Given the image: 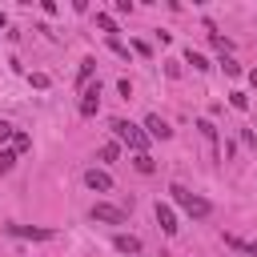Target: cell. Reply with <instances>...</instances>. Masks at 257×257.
<instances>
[{
  "mask_svg": "<svg viewBox=\"0 0 257 257\" xmlns=\"http://www.w3.org/2000/svg\"><path fill=\"white\" fill-rule=\"evenodd\" d=\"M108 48H112V52H116V56H128V48H124V44H120V40H116V36H112V40H108Z\"/></svg>",
  "mask_w": 257,
  "mask_h": 257,
  "instance_id": "obj_21",
  "label": "cell"
},
{
  "mask_svg": "<svg viewBox=\"0 0 257 257\" xmlns=\"http://www.w3.org/2000/svg\"><path fill=\"white\" fill-rule=\"evenodd\" d=\"M88 217L100 221V225H124V209H120V205H104V201H96V205L88 209Z\"/></svg>",
  "mask_w": 257,
  "mask_h": 257,
  "instance_id": "obj_3",
  "label": "cell"
},
{
  "mask_svg": "<svg viewBox=\"0 0 257 257\" xmlns=\"http://www.w3.org/2000/svg\"><path fill=\"white\" fill-rule=\"evenodd\" d=\"M12 137H16V128H12L8 120H0V141H12Z\"/></svg>",
  "mask_w": 257,
  "mask_h": 257,
  "instance_id": "obj_20",
  "label": "cell"
},
{
  "mask_svg": "<svg viewBox=\"0 0 257 257\" xmlns=\"http://www.w3.org/2000/svg\"><path fill=\"white\" fill-rule=\"evenodd\" d=\"M16 157H20L16 149H0V177H4V173H8L12 165H16Z\"/></svg>",
  "mask_w": 257,
  "mask_h": 257,
  "instance_id": "obj_13",
  "label": "cell"
},
{
  "mask_svg": "<svg viewBox=\"0 0 257 257\" xmlns=\"http://www.w3.org/2000/svg\"><path fill=\"white\" fill-rule=\"evenodd\" d=\"M116 157H120V145H116V141H108V145H100V161H104V165H112Z\"/></svg>",
  "mask_w": 257,
  "mask_h": 257,
  "instance_id": "obj_12",
  "label": "cell"
},
{
  "mask_svg": "<svg viewBox=\"0 0 257 257\" xmlns=\"http://www.w3.org/2000/svg\"><path fill=\"white\" fill-rule=\"evenodd\" d=\"M12 141H16V145H12L16 153H28V149H32V137H28V133H16Z\"/></svg>",
  "mask_w": 257,
  "mask_h": 257,
  "instance_id": "obj_17",
  "label": "cell"
},
{
  "mask_svg": "<svg viewBox=\"0 0 257 257\" xmlns=\"http://www.w3.org/2000/svg\"><path fill=\"white\" fill-rule=\"evenodd\" d=\"M8 237H24V241H52L56 233L52 229H40V225H4Z\"/></svg>",
  "mask_w": 257,
  "mask_h": 257,
  "instance_id": "obj_4",
  "label": "cell"
},
{
  "mask_svg": "<svg viewBox=\"0 0 257 257\" xmlns=\"http://www.w3.org/2000/svg\"><path fill=\"white\" fill-rule=\"evenodd\" d=\"M153 213H157V225H161V233H169V237H173V233L181 229V225H177V213H173L169 205H161V201H157V209H153Z\"/></svg>",
  "mask_w": 257,
  "mask_h": 257,
  "instance_id": "obj_8",
  "label": "cell"
},
{
  "mask_svg": "<svg viewBox=\"0 0 257 257\" xmlns=\"http://www.w3.org/2000/svg\"><path fill=\"white\" fill-rule=\"evenodd\" d=\"M92 68H96V60L88 56V60H80V88L88 84V76H92Z\"/></svg>",
  "mask_w": 257,
  "mask_h": 257,
  "instance_id": "obj_16",
  "label": "cell"
},
{
  "mask_svg": "<svg viewBox=\"0 0 257 257\" xmlns=\"http://www.w3.org/2000/svg\"><path fill=\"white\" fill-rule=\"evenodd\" d=\"M96 108H100V80L80 88V116H92Z\"/></svg>",
  "mask_w": 257,
  "mask_h": 257,
  "instance_id": "obj_5",
  "label": "cell"
},
{
  "mask_svg": "<svg viewBox=\"0 0 257 257\" xmlns=\"http://www.w3.org/2000/svg\"><path fill=\"white\" fill-rule=\"evenodd\" d=\"M249 80H253V84H257V68H253V72H249Z\"/></svg>",
  "mask_w": 257,
  "mask_h": 257,
  "instance_id": "obj_22",
  "label": "cell"
},
{
  "mask_svg": "<svg viewBox=\"0 0 257 257\" xmlns=\"http://www.w3.org/2000/svg\"><path fill=\"white\" fill-rule=\"evenodd\" d=\"M108 128H112V133H116V141H120V145H128L133 153H145V149H149V137H145V128H137L133 120H120V116H116Z\"/></svg>",
  "mask_w": 257,
  "mask_h": 257,
  "instance_id": "obj_2",
  "label": "cell"
},
{
  "mask_svg": "<svg viewBox=\"0 0 257 257\" xmlns=\"http://www.w3.org/2000/svg\"><path fill=\"white\" fill-rule=\"evenodd\" d=\"M112 245H116L120 253H128V257H137V253H141V237H133V233H116V237H112Z\"/></svg>",
  "mask_w": 257,
  "mask_h": 257,
  "instance_id": "obj_9",
  "label": "cell"
},
{
  "mask_svg": "<svg viewBox=\"0 0 257 257\" xmlns=\"http://www.w3.org/2000/svg\"><path fill=\"white\" fill-rule=\"evenodd\" d=\"M229 104H233V108H249V96H245V92H229Z\"/></svg>",
  "mask_w": 257,
  "mask_h": 257,
  "instance_id": "obj_19",
  "label": "cell"
},
{
  "mask_svg": "<svg viewBox=\"0 0 257 257\" xmlns=\"http://www.w3.org/2000/svg\"><path fill=\"white\" fill-rule=\"evenodd\" d=\"M185 64H193L197 72H205V68H209V60H205V52H197V48H185Z\"/></svg>",
  "mask_w": 257,
  "mask_h": 257,
  "instance_id": "obj_10",
  "label": "cell"
},
{
  "mask_svg": "<svg viewBox=\"0 0 257 257\" xmlns=\"http://www.w3.org/2000/svg\"><path fill=\"white\" fill-rule=\"evenodd\" d=\"M133 169H137V173H145V177H149V173H153V169H157V165H153V157H149V153H137V157H133Z\"/></svg>",
  "mask_w": 257,
  "mask_h": 257,
  "instance_id": "obj_11",
  "label": "cell"
},
{
  "mask_svg": "<svg viewBox=\"0 0 257 257\" xmlns=\"http://www.w3.org/2000/svg\"><path fill=\"white\" fill-rule=\"evenodd\" d=\"M96 28H104V32H116V20H112L108 12H96Z\"/></svg>",
  "mask_w": 257,
  "mask_h": 257,
  "instance_id": "obj_15",
  "label": "cell"
},
{
  "mask_svg": "<svg viewBox=\"0 0 257 257\" xmlns=\"http://www.w3.org/2000/svg\"><path fill=\"white\" fill-rule=\"evenodd\" d=\"M145 137H149V141H169V137H173V128H169L157 112H149V116H145Z\"/></svg>",
  "mask_w": 257,
  "mask_h": 257,
  "instance_id": "obj_6",
  "label": "cell"
},
{
  "mask_svg": "<svg viewBox=\"0 0 257 257\" xmlns=\"http://www.w3.org/2000/svg\"><path fill=\"white\" fill-rule=\"evenodd\" d=\"M197 128H201V137H205L209 145H217V128H213V120H197Z\"/></svg>",
  "mask_w": 257,
  "mask_h": 257,
  "instance_id": "obj_14",
  "label": "cell"
},
{
  "mask_svg": "<svg viewBox=\"0 0 257 257\" xmlns=\"http://www.w3.org/2000/svg\"><path fill=\"white\" fill-rule=\"evenodd\" d=\"M84 185H88L92 193H112V177H108L104 169H88V173H84Z\"/></svg>",
  "mask_w": 257,
  "mask_h": 257,
  "instance_id": "obj_7",
  "label": "cell"
},
{
  "mask_svg": "<svg viewBox=\"0 0 257 257\" xmlns=\"http://www.w3.org/2000/svg\"><path fill=\"white\" fill-rule=\"evenodd\" d=\"M221 68H225V72H229V76H237V72H241V64H237V60H233V56H221Z\"/></svg>",
  "mask_w": 257,
  "mask_h": 257,
  "instance_id": "obj_18",
  "label": "cell"
},
{
  "mask_svg": "<svg viewBox=\"0 0 257 257\" xmlns=\"http://www.w3.org/2000/svg\"><path fill=\"white\" fill-rule=\"evenodd\" d=\"M169 193H173V201H177V205H181V209H185V213H189L193 221H205V217L213 213V205H209L205 197H197V193H189L185 185H169Z\"/></svg>",
  "mask_w": 257,
  "mask_h": 257,
  "instance_id": "obj_1",
  "label": "cell"
}]
</instances>
